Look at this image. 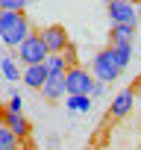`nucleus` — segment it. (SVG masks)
<instances>
[{
	"label": "nucleus",
	"instance_id": "6ab92c4d",
	"mask_svg": "<svg viewBox=\"0 0 141 150\" xmlns=\"http://www.w3.org/2000/svg\"><path fill=\"white\" fill-rule=\"evenodd\" d=\"M103 91H106V86H103V83H94V88H91V97H100Z\"/></svg>",
	"mask_w": 141,
	"mask_h": 150
},
{
	"label": "nucleus",
	"instance_id": "20e7f679",
	"mask_svg": "<svg viewBox=\"0 0 141 150\" xmlns=\"http://www.w3.org/2000/svg\"><path fill=\"white\" fill-rule=\"evenodd\" d=\"M15 50H18V59L24 62V68H27V65H41V62L47 59V47H44L38 30H32V33L15 47Z\"/></svg>",
	"mask_w": 141,
	"mask_h": 150
},
{
	"label": "nucleus",
	"instance_id": "dca6fc26",
	"mask_svg": "<svg viewBox=\"0 0 141 150\" xmlns=\"http://www.w3.org/2000/svg\"><path fill=\"white\" fill-rule=\"evenodd\" d=\"M30 0H0V12H27Z\"/></svg>",
	"mask_w": 141,
	"mask_h": 150
},
{
	"label": "nucleus",
	"instance_id": "4be33fe9",
	"mask_svg": "<svg viewBox=\"0 0 141 150\" xmlns=\"http://www.w3.org/2000/svg\"><path fill=\"white\" fill-rule=\"evenodd\" d=\"M103 3H106V6H109V3H115V0H103ZM132 3H138V0H132Z\"/></svg>",
	"mask_w": 141,
	"mask_h": 150
},
{
	"label": "nucleus",
	"instance_id": "f3484780",
	"mask_svg": "<svg viewBox=\"0 0 141 150\" xmlns=\"http://www.w3.org/2000/svg\"><path fill=\"white\" fill-rule=\"evenodd\" d=\"M91 106V97H68V109H74V112H85Z\"/></svg>",
	"mask_w": 141,
	"mask_h": 150
},
{
	"label": "nucleus",
	"instance_id": "f8f14e48",
	"mask_svg": "<svg viewBox=\"0 0 141 150\" xmlns=\"http://www.w3.org/2000/svg\"><path fill=\"white\" fill-rule=\"evenodd\" d=\"M41 65H44L47 74H65V71H68V59H65V53H50Z\"/></svg>",
	"mask_w": 141,
	"mask_h": 150
},
{
	"label": "nucleus",
	"instance_id": "a211bd4d",
	"mask_svg": "<svg viewBox=\"0 0 141 150\" xmlns=\"http://www.w3.org/2000/svg\"><path fill=\"white\" fill-rule=\"evenodd\" d=\"M9 109H12V112H21V109H24V103H21V94H12V100H9Z\"/></svg>",
	"mask_w": 141,
	"mask_h": 150
},
{
	"label": "nucleus",
	"instance_id": "aec40b11",
	"mask_svg": "<svg viewBox=\"0 0 141 150\" xmlns=\"http://www.w3.org/2000/svg\"><path fill=\"white\" fill-rule=\"evenodd\" d=\"M15 150H35V144H30V141H21Z\"/></svg>",
	"mask_w": 141,
	"mask_h": 150
},
{
	"label": "nucleus",
	"instance_id": "6e6552de",
	"mask_svg": "<svg viewBox=\"0 0 141 150\" xmlns=\"http://www.w3.org/2000/svg\"><path fill=\"white\" fill-rule=\"evenodd\" d=\"M132 103H135V91H132V88H123V91H118V94L112 97L109 115H112L115 121H123V118L132 112Z\"/></svg>",
	"mask_w": 141,
	"mask_h": 150
},
{
	"label": "nucleus",
	"instance_id": "7ed1b4c3",
	"mask_svg": "<svg viewBox=\"0 0 141 150\" xmlns=\"http://www.w3.org/2000/svg\"><path fill=\"white\" fill-rule=\"evenodd\" d=\"M91 88H94V77H91L88 68L74 65V68L65 71V91H68V97H91Z\"/></svg>",
	"mask_w": 141,
	"mask_h": 150
},
{
	"label": "nucleus",
	"instance_id": "39448f33",
	"mask_svg": "<svg viewBox=\"0 0 141 150\" xmlns=\"http://www.w3.org/2000/svg\"><path fill=\"white\" fill-rule=\"evenodd\" d=\"M38 35H41L44 47H47V56L50 53H65L70 47V35H68V30L62 24H47V27L38 30Z\"/></svg>",
	"mask_w": 141,
	"mask_h": 150
},
{
	"label": "nucleus",
	"instance_id": "1a4fd4ad",
	"mask_svg": "<svg viewBox=\"0 0 141 150\" xmlns=\"http://www.w3.org/2000/svg\"><path fill=\"white\" fill-rule=\"evenodd\" d=\"M41 94H44V100H50V103H56V100H62L68 91H65V74H47V80H44V86L38 88Z\"/></svg>",
	"mask_w": 141,
	"mask_h": 150
},
{
	"label": "nucleus",
	"instance_id": "2eb2a0df",
	"mask_svg": "<svg viewBox=\"0 0 141 150\" xmlns=\"http://www.w3.org/2000/svg\"><path fill=\"white\" fill-rule=\"evenodd\" d=\"M132 33H135V27H121V24H115L112 33H109V41H132Z\"/></svg>",
	"mask_w": 141,
	"mask_h": 150
},
{
	"label": "nucleus",
	"instance_id": "9d476101",
	"mask_svg": "<svg viewBox=\"0 0 141 150\" xmlns=\"http://www.w3.org/2000/svg\"><path fill=\"white\" fill-rule=\"evenodd\" d=\"M44 80H47L44 65H27V68H24V86H30V88H41Z\"/></svg>",
	"mask_w": 141,
	"mask_h": 150
},
{
	"label": "nucleus",
	"instance_id": "0eeeda50",
	"mask_svg": "<svg viewBox=\"0 0 141 150\" xmlns=\"http://www.w3.org/2000/svg\"><path fill=\"white\" fill-rule=\"evenodd\" d=\"M0 121L12 129V135H15L18 141H27L30 132H32V127H30V121L24 118V112H12V109H6L3 115H0Z\"/></svg>",
	"mask_w": 141,
	"mask_h": 150
},
{
	"label": "nucleus",
	"instance_id": "9b49d317",
	"mask_svg": "<svg viewBox=\"0 0 141 150\" xmlns=\"http://www.w3.org/2000/svg\"><path fill=\"white\" fill-rule=\"evenodd\" d=\"M109 47L115 50V59H118V65L123 71L129 65V59H132V41H109Z\"/></svg>",
	"mask_w": 141,
	"mask_h": 150
},
{
	"label": "nucleus",
	"instance_id": "423d86ee",
	"mask_svg": "<svg viewBox=\"0 0 141 150\" xmlns=\"http://www.w3.org/2000/svg\"><path fill=\"white\" fill-rule=\"evenodd\" d=\"M109 18H112V27H115V24H121V27H135V24H138L135 3H132V0H115V3H109Z\"/></svg>",
	"mask_w": 141,
	"mask_h": 150
},
{
	"label": "nucleus",
	"instance_id": "f257e3e1",
	"mask_svg": "<svg viewBox=\"0 0 141 150\" xmlns=\"http://www.w3.org/2000/svg\"><path fill=\"white\" fill-rule=\"evenodd\" d=\"M32 33V24L24 12H0V41L18 47L27 35Z\"/></svg>",
	"mask_w": 141,
	"mask_h": 150
},
{
	"label": "nucleus",
	"instance_id": "ddd939ff",
	"mask_svg": "<svg viewBox=\"0 0 141 150\" xmlns=\"http://www.w3.org/2000/svg\"><path fill=\"white\" fill-rule=\"evenodd\" d=\"M0 71H3V77L6 80H21V71H18V65H15V59L12 56H3V59H0Z\"/></svg>",
	"mask_w": 141,
	"mask_h": 150
},
{
	"label": "nucleus",
	"instance_id": "f03ea898",
	"mask_svg": "<svg viewBox=\"0 0 141 150\" xmlns=\"http://www.w3.org/2000/svg\"><path fill=\"white\" fill-rule=\"evenodd\" d=\"M121 74H123V71H121V65H118V59H115V50H112L109 44L94 53V59H91V77H97L100 83H115Z\"/></svg>",
	"mask_w": 141,
	"mask_h": 150
},
{
	"label": "nucleus",
	"instance_id": "412c9836",
	"mask_svg": "<svg viewBox=\"0 0 141 150\" xmlns=\"http://www.w3.org/2000/svg\"><path fill=\"white\" fill-rule=\"evenodd\" d=\"M129 88H132V91H141V77H135V83H132Z\"/></svg>",
	"mask_w": 141,
	"mask_h": 150
},
{
	"label": "nucleus",
	"instance_id": "4468645a",
	"mask_svg": "<svg viewBox=\"0 0 141 150\" xmlns=\"http://www.w3.org/2000/svg\"><path fill=\"white\" fill-rule=\"evenodd\" d=\"M18 144H21V141L12 135V129H9L3 121H0V150H15Z\"/></svg>",
	"mask_w": 141,
	"mask_h": 150
}]
</instances>
